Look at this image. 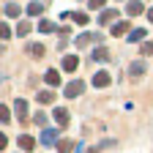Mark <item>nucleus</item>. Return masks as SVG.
Returning <instances> with one entry per match:
<instances>
[{
  "instance_id": "nucleus-1",
  "label": "nucleus",
  "mask_w": 153,
  "mask_h": 153,
  "mask_svg": "<svg viewBox=\"0 0 153 153\" xmlns=\"http://www.w3.org/2000/svg\"><path fill=\"white\" fill-rule=\"evenodd\" d=\"M82 90H85V82H82V79H74V82L66 85V96H68V99H76Z\"/></svg>"
},
{
  "instance_id": "nucleus-2",
  "label": "nucleus",
  "mask_w": 153,
  "mask_h": 153,
  "mask_svg": "<svg viewBox=\"0 0 153 153\" xmlns=\"http://www.w3.org/2000/svg\"><path fill=\"white\" fill-rule=\"evenodd\" d=\"M142 11H145V6L140 3V0H128V3H126V14L128 16H140Z\"/></svg>"
},
{
  "instance_id": "nucleus-3",
  "label": "nucleus",
  "mask_w": 153,
  "mask_h": 153,
  "mask_svg": "<svg viewBox=\"0 0 153 153\" xmlns=\"http://www.w3.org/2000/svg\"><path fill=\"white\" fill-rule=\"evenodd\" d=\"M16 142H19V148H22L25 153H30V150L36 148V140L30 137V134H19V140H16Z\"/></svg>"
},
{
  "instance_id": "nucleus-4",
  "label": "nucleus",
  "mask_w": 153,
  "mask_h": 153,
  "mask_svg": "<svg viewBox=\"0 0 153 153\" xmlns=\"http://www.w3.org/2000/svg\"><path fill=\"white\" fill-rule=\"evenodd\" d=\"M52 118L57 120V126H68V120H71V115H68V112H66L63 107H57V109L52 112Z\"/></svg>"
},
{
  "instance_id": "nucleus-5",
  "label": "nucleus",
  "mask_w": 153,
  "mask_h": 153,
  "mask_svg": "<svg viewBox=\"0 0 153 153\" xmlns=\"http://www.w3.org/2000/svg\"><path fill=\"white\" fill-rule=\"evenodd\" d=\"M14 109H16V118L19 120H27V101L25 99H16L14 101Z\"/></svg>"
},
{
  "instance_id": "nucleus-6",
  "label": "nucleus",
  "mask_w": 153,
  "mask_h": 153,
  "mask_svg": "<svg viewBox=\"0 0 153 153\" xmlns=\"http://www.w3.org/2000/svg\"><path fill=\"white\" fill-rule=\"evenodd\" d=\"M112 79H109V74L107 71H99V74H93V88H107Z\"/></svg>"
},
{
  "instance_id": "nucleus-7",
  "label": "nucleus",
  "mask_w": 153,
  "mask_h": 153,
  "mask_svg": "<svg viewBox=\"0 0 153 153\" xmlns=\"http://www.w3.org/2000/svg\"><path fill=\"white\" fill-rule=\"evenodd\" d=\"M57 142V131L55 128H44V134H41V145H55Z\"/></svg>"
},
{
  "instance_id": "nucleus-8",
  "label": "nucleus",
  "mask_w": 153,
  "mask_h": 153,
  "mask_svg": "<svg viewBox=\"0 0 153 153\" xmlns=\"http://www.w3.org/2000/svg\"><path fill=\"white\" fill-rule=\"evenodd\" d=\"M115 19H118V11H115V8L101 11V16H99V25H109V22H115Z\"/></svg>"
},
{
  "instance_id": "nucleus-9",
  "label": "nucleus",
  "mask_w": 153,
  "mask_h": 153,
  "mask_svg": "<svg viewBox=\"0 0 153 153\" xmlns=\"http://www.w3.org/2000/svg\"><path fill=\"white\" fill-rule=\"evenodd\" d=\"M128 74H131V76H142V74H145V63H142V60H134V63L128 66Z\"/></svg>"
},
{
  "instance_id": "nucleus-10",
  "label": "nucleus",
  "mask_w": 153,
  "mask_h": 153,
  "mask_svg": "<svg viewBox=\"0 0 153 153\" xmlns=\"http://www.w3.org/2000/svg\"><path fill=\"white\" fill-rule=\"evenodd\" d=\"M36 99H38V104H52V101H55V93H52V90H38Z\"/></svg>"
},
{
  "instance_id": "nucleus-11",
  "label": "nucleus",
  "mask_w": 153,
  "mask_h": 153,
  "mask_svg": "<svg viewBox=\"0 0 153 153\" xmlns=\"http://www.w3.org/2000/svg\"><path fill=\"white\" fill-rule=\"evenodd\" d=\"M44 79H47V85H52V88H55V85H60V74H57L55 68H49V71L44 74Z\"/></svg>"
},
{
  "instance_id": "nucleus-12",
  "label": "nucleus",
  "mask_w": 153,
  "mask_h": 153,
  "mask_svg": "<svg viewBox=\"0 0 153 153\" xmlns=\"http://www.w3.org/2000/svg\"><path fill=\"white\" fill-rule=\"evenodd\" d=\"M76 66H79V60H76V55H66V57H63V68H66V71H74Z\"/></svg>"
},
{
  "instance_id": "nucleus-13",
  "label": "nucleus",
  "mask_w": 153,
  "mask_h": 153,
  "mask_svg": "<svg viewBox=\"0 0 153 153\" xmlns=\"http://www.w3.org/2000/svg\"><path fill=\"white\" fill-rule=\"evenodd\" d=\"M93 60H99V63H107L109 60V49H104V47H99L93 52Z\"/></svg>"
},
{
  "instance_id": "nucleus-14",
  "label": "nucleus",
  "mask_w": 153,
  "mask_h": 153,
  "mask_svg": "<svg viewBox=\"0 0 153 153\" xmlns=\"http://www.w3.org/2000/svg\"><path fill=\"white\" fill-rule=\"evenodd\" d=\"M27 14H30V16H41V14H44V6L38 3V0H33V3L27 6Z\"/></svg>"
},
{
  "instance_id": "nucleus-15",
  "label": "nucleus",
  "mask_w": 153,
  "mask_h": 153,
  "mask_svg": "<svg viewBox=\"0 0 153 153\" xmlns=\"http://www.w3.org/2000/svg\"><path fill=\"white\" fill-rule=\"evenodd\" d=\"M57 27L49 22V19H41V22H38V33H55Z\"/></svg>"
},
{
  "instance_id": "nucleus-16",
  "label": "nucleus",
  "mask_w": 153,
  "mask_h": 153,
  "mask_svg": "<svg viewBox=\"0 0 153 153\" xmlns=\"http://www.w3.org/2000/svg\"><path fill=\"white\" fill-rule=\"evenodd\" d=\"M27 52H30V57H36V60H38V57H44V47L41 44H30Z\"/></svg>"
},
{
  "instance_id": "nucleus-17",
  "label": "nucleus",
  "mask_w": 153,
  "mask_h": 153,
  "mask_svg": "<svg viewBox=\"0 0 153 153\" xmlns=\"http://www.w3.org/2000/svg\"><path fill=\"white\" fill-rule=\"evenodd\" d=\"M126 30H128V22H115L112 25V36H126Z\"/></svg>"
},
{
  "instance_id": "nucleus-18",
  "label": "nucleus",
  "mask_w": 153,
  "mask_h": 153,
  "mask_svg": "<svg viewBox=\"0 0 153 153\" xmlns=\"http://www.w3.org/2000/svg\"><path fill=\"white\" fill-rule=\"evenodd\" d=\"M71 150H74L71 140H60V142H57V153H71Z\"/></svg>"
},
{
  "instance_id": "nucleus-19",
  "label": "nucleus",
  "mask_w": 153,
  "mask_h": 153,
  "mask_svg": "<svg viewBox=\"0 0 153 153\" xmlns=\"http://www.w3.org/2000/svg\"><path fill=\"white\" fill-rule=\"evenodd\" d=\"M145 33H148V30H142V27H134V30L128 33V41H142V38H145Z\"/></svg>"
},
{
  "instance_id": "nucleus-20",
  "label": "nucleus",
  "mask_w": 153,
  "mask_h": 153,
  "mask_svg": "<svg viewBox=\"0 0 153 153\" xmlns=\"http://www.w3.org/2000/svg\"><path fill=\"white\" fill-rule=\"evenodd\" d=\"M19 14H22V11H19V6H16V3H8V6H6V16H11V19H16Z\"/></svg>"
},
{
  "instance_id": "nucleus-21",
  "label": "nucleus",
  "mask_w": 153,
  "mask_h": 153,
  "mask_svg": "<svg viewBox=\"0 0 153 153\" xmlns=\"http://www.w3.org/2000/svg\"><path fill=\"white\" fill-rule=\"evenodd\" d=\"M30 30H33V27H30V22H19V25H16V36H19V38L27 36Z\"/></svg>"
},
{
  "instance_id": "nucleus-22",
  "label": "nucleus",
  "mask_w": 153,
  "mask_h": 153,
  "mask_svg": "<svg viewBox=\"0 0 153 153\" xmlns=\"http://www.w3.org/2000/svg\"><path fill=\"white\" fill-rule=\"evenodd\" d=\"M8 120H11V109L6 104H0V123H8Z\"/></svg>"
},
{
  "instance_id": "nucleus-23",
  "label": "nucleus",
  "mask_w": 153,
  "mask_h": 153,
  "mask_svg": "<svg viewBox=\"0 0 153 153\" xmlns=\"http://www.w3.org/2000/svg\"><path fill=\"white\" fill-rule=\"evenodd\" d=\"M68 19H74L76 25H88V14H82V11H76V14H71Z\"/></svg>"
},
{
  "instance_id": "nucleus-24",
  "label": "nucleus",
  "mask_w": 153,
  "mask_h": 153,
  "mask_svg": "<svg viewBox=\"0 0 153 153\" xmlns=\"http://www.w3.org/2000/svg\"><path fill=\"white\" fill-rule=\"evenodd\" d=\"M8 38H11V27L6 22H0V41H8Z\"/></svg>"
},
{
  "instance_id": "nucleus-25",
  "label": "nucleus",
  "mask_w": 153,
  "mask_h": 153,
  "mask_svg": "<svg viewBox=\"0 0 153 153\" xmlns=\"http://www.w3.org/2000/svg\"><path fill=\"white\" fill-rule=\"evenodd\" d=\"M140 55H145V57H150V55H153V41H145V44L140 47Z\"/></svg>"
},
{
  "instance_id": "nucleus-26",
  "label": "nucleus",
  "mask_w": 153,
  "mask_h": 153,
  "mask_svg": "<svg viewBox=\"0 0 153 153\" xmlns=\"http://www.w3.org/2000/svg\"><path fill=\"white\" fill-rule=\"evenodd\" d=\"M90 38H93L90 33H82L79 38H76V47H88V44H90Z\"/></svg>"
},
{
  "instance_id": "nucleus-27",
  "label": "nucleus",
  "mask_w": 153,
  "mask_h": 153,
  "mask_svg": "<svg viewBox=\"0 0 153 153\" xmlns=\"http://www.w3.org/2000/svg\"><path fill=\"white\" fill-rule=\"evenodd\" d=\"M33 120H36L38 126L44 128V126H47V115H44V112H36V115H33Z\"/></svg>"
},
{
  "instance_id": "nucleus-28",
  "label": "nucleus",
  "mask_w": 153,
  "mask_h": 153,
  "mask_svg": "<svg viewBox=\"0 0 153 153\" xmlns=\"http://www.w3.org/2000/svg\"><path fill=\"white\" fill-rule=\"evenodd\" d=\"M104 3H107V0H88V6H90V8H101Z\"/></svg>"
},
{
  "instance_id": "nucleus-29",
  "label": "nucleus",
  "mask_w": 153,
  "mask_h": 153,
  "mask_svg": "<svg viewBox=\"0 0 153 153\" xmlns=\"http://www.w3.org/2000/svg\"><path fill=\"white\" fill-rule=\"evenodd\" d=\"M6 145H8V137H6L3 131H0V150H6Z\"/></svg>"
},
{
  "instance_id": "nucleus-30",
  "label": "nucleus",
  "mask_w": 153,
  "mask_h": 153,
  "mask_svg": "<svg viewBox=\"0 0 153 153\" xmlns=\"http://www.w3.org/2000/svg\"><path fill=\"white\" fill-rule=\"evenodd\" d=\"M148 19H150V22H153V8H150V11H148Z\"/></svg>"
}]
</instances>
